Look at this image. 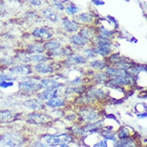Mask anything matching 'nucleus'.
<instances>
[{
  "label": "nucleus",
  "mask_w": 147,
  "mask_h": 147,
  "mask_svg": "<svg viewBox=\"0 0 147 147\" xmlns=\"http://www.w3.org/2000/svg\"><path fill=\"white\" fill-rule=\"evenodd\" d=\"M24 142V138L20 134L7 133L0 136V143L6 146L19 147Z\"/></svg>",
  "instance_id": "1"
},
{
  "label": "nucleus",
  "mask_w": 147,
  "mask_h": 147,
  "mask_svg": "<svg viewBox=\"0 0 147 147\" xmlns=\"http://www.w3.org/2000/svg\"><path fill=\"white\" fill-rule=\"evenodd\" d=\"M44 140L48 146L51 147L57 146L59 145L68 144L72 142V137L67 134H63L60 135H44Z\"/></svg>",
  "instance_id": "2"
},
{
  "label": "nucleus",
  "mask_w": 147,
  "mask_h": 147,
  "mask_svg": "<svg viewBox=\"0 0 147 147\" xmlns=\"http://www.w3.org/2000/svg\"><path fill=\"white\" fill-rule=\"evenodd\" d=\"M19 87H20V90H22V91L31 92H36L40 90L43 88V86L41 84L37 83L34 80H25V81L20 82Z\"/></svg>",
  "instance_id": "3"
},
{
  "label": "nucleus",
  "mask_w": 147,
  "mask_h": 147,
  "mask_svg": "<svg viewBox=\"0 0 147 147\" xmlns=\"http://www.w3.org/2000/svg\"><path fill=\"white\" fill-rule=\"evenodd\" d=\"M28 122L32 125H41L45 124L49 119L48 116L43 114V113H32L28 116Z\"/></svg>",
  "instance_id": "4"
},
{
  "label": "nucleus",
  "mask_w": 147,
  "mask_h": 147,
  "mask_svg": "<svg viewBox=\"0 0 147 147\" xmlns=\"http://www.w3.org/2000/svg\"><path fill=\"white\" fill-rule=\"evenodd\" d=\"M80 113L81 117H83V119L86 121H88V122L93 121L99 117V113L96 110L90 109V108L84 109L83 110H81Z\"/></svg>",
  "instance_id": "5"
},
{
  "label": "nucleus",
  "mask_w": 147,
  "mask_h": 147,
  "mask_svg": "<svg viewBox=\"0 0 147 147\" xmlns=\"http://www.w3.org/2000/svg\"><path fill=\"white\" fill-rule=\"evenodd\" d=\"M32 35L36 38H40L42 40H48L52 37V32L48 28H36V30H34Z\"/></svg>",
  "instance_id": "6"
},
{
  "label": "nucleus",
  "mask_w": 147,
  "mask_h": 147,
  "mask_svg": "<svg viewBox=\"0 0 147 147\" xmlns=\"http://www.w3.org/2000/svg\"><path fill=\"white\" fill-rule=\"evenodd\" d=\"M61 93V89L60 88H56V89H53V90H45V91L40 92L39 94V98L41 100H51L53 98H56L58 97L59 95Z\"/></svg>",
  "instance_id": "7"
},
{
  "label": "nucleus",
  "mask_w": 147,
  "mask_h": 147,
  "mask_svg": "<svg viewBox=\"0 0 147 147\" xmlns=\"http://www.w3.org/2000/svg\"><path fill=\"white\" fill-rule=\"evenodd\" d=\"M10 72H11L12 74H17V75H29L32 73V69L29 65L23 64L11 68L10 69Z\"/></svg>",
  "instance_id": "8"
},
{
  "label": "nucleus",
  "mask_w": 147,
  "mask_h": 147,
  "mask_svg": "<svg viewBox=\"0 0 147 147\" xmlns=\"http://www.w3.org/2000/svg\"><path fill=\"white\" fill-rule=\"evenodd\" d=\"M106 75L110 76L113 77H115V78H119V77H131L132 76L127 72V71H125V70H121L119 68H108L107 71H106Z\"/></svg>",
  "instance_id": "9"
},
{
  "label": "nucleus",
  "mask_w": 147,
  "mask_h": 147,
  "mask_svg": "<svg viewBox=\"0 0 147 147\" xmlns=\"http://www.w3.org/2000/svg\"><path fill=\"white\" fill-rule=\"evenodd\" d=\"M24 107L32 109V110H38L44 108V103L42 102L41 100L38 99H32L28 100L27 101L24 102Z\"/></svg>",
  "instance_id": "10"
},
{
  "label": "nucleus",
  "mask_w": 147,
  "mask_h": 147,
  "mask_svg": "<svg viewBox=\"0 0 147 147\" xmlns=\"http://www.w3.org/2000/svg\"><path fill=\"white\" fill-rule=\"evenodd\" d=\"M40 84H42L43 88H46V90H53V89L59 88L62 86V84H60V82L56 81L55 80L52 79L42 80Z\"/></svg>",
  "instance_id": "11"
},
{
  "label": "nucleus",
  "mask_w": 147,
  "mask_h": 147,
  "mask_svg": "<svg viewBox=\"0 0 147 147\" xmlns=\"http://www.w3.org/2000/svg\"><path fill=\"white\" fill-rule=\"evenodd\" d=\"M133 83V78L131 77H119V78H115V79L110 80L107 84L109 85H113V86H118V85H127V84H131Z\"/></svg>",
  "instance_id": "12"
},
{
  "label": "nucleus",
  "mask_w": 147,
  "mask_h": 147,
  "mask_svg": "<svg viewBox=\"0 0 147 147\" xmlns=\"http://www.w3.org/2000/svg\"><path fill=\"white\" fill-rule=\"evenodd\" d=\"M64 28L68 32H75L79 29V24H76L75 22H72L68 20V18H64L62 22Z\"/></svg>",
  "instance_id": "13"
},
{
  "label": "nucleus",
  "mask_w": 147,
  "mask_h": 147,
  "mask_svg": "<svg viewBox=\"0 0 147 147\" xmlns=\"http://www.w3.org/2000/svg\"><path fill=\"white\" fill-rule=\"evenodd\" d=\"M16 117L12 113L11 111L9 110H3L0 111V123H10L15 121Z\"/></svg>",
  "instance_id": "14"
},
{
  "label": "nucleus",
  "mask_w": 147,
  "mask_h": 147,
  "mask_svg": "<svg viewBox=\"0 0 147 147\" xmlns=\"http://www.w3.org/2000/svg\"><path fill=\"white\" fill-rule=\"evenodd\" d=\"M103 127V121H97L96 122L89 124L84 128V132H96Z\"/></svg>",
  "instance_id": "15"
},
{
  "label": "nucleus",
  "mask_w": 147,
  "mask_h": 147,
  "mask_svg": "<svg viewBox=\"0 0 147 147\" xmlns=\"http://www.w3.org/2000/svg\"><path fill=\"white\" fill-rule=\"evenodd\" d=\"M35 69L38 72L46 74V73H51L54 71V68L52 65H48L45 63H40V64H36L35 66Z\"/></svg>",
  "instance_id": "16"
},
{
  "label": "nucleus",
  "mask_w": 147,
  "mask_h": 147,
  "mask_svg": "<svg viewBox=\"0 0 147 147\" xmlns=\"http://www.w3.org/2000/svg\"><path fill=\"white\" fill-rule=\"evenodd\" d=\"M60 47H61V44L59 41L52 40V41H49V42L44 44V48L48 50V51H50V52H54V51L60 49Z\"/></svg>",
  "instance_id": "17"
},
{
  "label": "nucleus",
  "mask_w": 147,
  "mask_h": 147,
  "mask_svg": "<svg viewBox=\"0 0 147 147\" xmlns=\"http://www.w3.org/2000/svg\"><path fill=\"white\" fill-rule=\"evenodd\" d=\"M88 96H90L91 98H96V99H101L105 96V92L102 91L101 89H97V88H92L88 92Z\"/></svg>",
  "instance_id": "18"
},
{
  "label": "nucleus",
  "mask_w": 147,
  "mask_h": 147,
  "mask_svg": "<svg viewBox=\"0 0 147 147\" xmlns=\"http://www.w3.org/2000/svg\"><path fill=\"white\" fill-rule=\"evenodd\" d=\"M65 105V100L64 99H62V98H53V99H51L48 100L47 102V105L48 107L51 108H59L62 107Z\"/></svg>",
  "instance_id": "19"
},
{
  "label": "nucleus",
  "mask_w": 147,
  "mask_h": 147,
  "mask_svg": "<svg viewBox=\"0 0 147 147\" xmlns=\"http://www.w3.org/2000/svg\"><path fill=\"white\" fill-rule=\"evenodd\" d=\"M43 14H44L45 18H47L48 20H50L52 23H56L58 21V20H59L57 14L52 9H46V10H44V11H43Z\"/></svg>",
  "instance_id": "20"
},
{
  "label": "nucleus",
  "mask_w": 147,
  "mask_h": 147,
  "mask_svg": "<svg viewBox=\"0 0 147 147\" xmlns=\"http://www.w3.org/2000/svg\"><path fill=\"white\" fill-rule=\"evenodd\" d=\"M30 54H40L44 51V47L40 44H31L27 48Z\"/></svg>",
  "instance_id": "21"
},
{
  "label": "nucleus",
  "mask_w": 147,
  "mask_h": 147,
  "mask_svg": "<svg viewBox=\"0 0 147 147\" xmlns=\"http://www.w3.org/2000/svg\"><path fill=\"white\" fill-rule=\"evenodd\" d=\"M85 62H86V59L82 56H72L67 60V64H84Z\"/></svg>",
  "instance_id": "22"
},
{
  "label": "nucleus",
  "mask_w": 147,
  "mask_h": 147,
  "mask_svg": "<svg viewBox=\"0 0 147 147\" xmlns=\"http://www.w3.org/2000/svg\"><path fill=\"white\" fill-rule=\"evenodd\" d=\"M93 52L95 54H99L101 56H107L112 52L111 47H97L96 48Z\"/></svg>",
  "instance_id": "23"
},
{
  "label": "nucleus",
  "mask_w": 147,
  "mask_h": 147,
  "mask_svg": "<svg viewBox=\"0 0 147 147\" xmlns=\"http://www.w3.org/2000/svg\"><path fill=\"white\" fill-rule=\"evenodd\" d=\"M70 41L71 43L73 44H76V45H79V46H82V45H84V44H87L88 40L84 39L83 37H81L80 36H73L71 37L70 39Z\"/></svg>",
  "instance_id": "24"
},
{
  "label": "nucleus",
  "mask_w": 147,
  "mask_h": 147,
  "mask_svg": "<svg viewBox=\"0 0 147 147\" xmlns=\"http://www.w3.org/2000/svg\"><path fill=\"white\" fill-rule=\"evenodd\" d=\"M79 36L83 37L84 39H85V40H88L92 36H93V32H92V31L89 28H84L83 29H81Z\"/></svg>",
  "instance_id": "25"
},
{
  "label": "nucleus",
  "mask_w": 147,
  "mask_h": 147,
  "mask_svg": "<svg viewBox=\"0 0 147 147\" xmlns=\"http://www.w3.org/2000/svg\"><path fill=\"white\" fill-rule=\"evenodd\" d=\"M49 58L46 57L44 56H41V55H33V56H30V61H34V62H38L40 63H44L46 61H48Z\"/></svg>",
  "instance_id": "26"
},
{
  "label": "nucleus",
  "mask_w": 147,
  "mask_h": 147,
  "mask_svg": "<svg viewBox=\"0 0 147 147\" xmlns=\"http://www.w3.org/2000/svg\"><path fill=\"white\" fill-rule=\"evenodd\" d=\"M78 19L84 23H91L93 20V16L88 13H83L78 16Z\"/></svg>",
  "instance_id": "27"
},
{
  "label": "nucleus",
  "mask_w": 147,
  "mask_h": 147,
  "mask_svg": "<svg viewBox=\"0 0 147 147\" xmlns=\"http://www.w3.org/2000/svg\"><path fill=\"white\" fill-rule=\"evenodd\" d=\"M90 66L94 68H99V69H102L107 67V64H105V62H104L102 60H94L92 61L90 63Z\"/></svg>",
  "instance_id": "28"
},
{
  "label": "nucleus",
  "mask_w": 147,
  "mask_h": 147,
  "mask_svg": "<svg viewBox=\"0 0 147 147\" xmlns=\"http://www.w3.org/2000/svg\"><path fill=\"white\" fill-rule=\"evenodd\" d=\"M129 136H130V133H129V131L125 127H122L120 129L119 134H118V137H119L120 139L129 138Z\"/></svg>",
  "instance_id": "29"
},
{
  "label": "nucleus",
  "mask_w": 147,
  "mask_h": 147,
  "mask_svg": "<svg viewBox=\"0 0 147 147\" xmlns=\"http://www.w3.org/2000/svg\"><path fill=\"white\" fill-rule=\"evenodd\" d=\"M100 36H102L104 38H105V39H109V38H110L113 36V32L112 31H109V30H108L106 28H100Z\"/></svg>",
  "instance_id": "30"
},
{
  "label": "nucleus",
  "mask_w": 147,
  "mask_h": 147,
  "mask_svg": "<svg viewBox=\"0 0 147 147\" xmlns=\"http://www.w3.org/2000/svg\"><path fill=\"white\" fill-rule=\"evenodd\" d=\"M102 136L105 139L112 140V141H114V142H117V138H116L115 134L113 133V132L110 131H103L102 132Z\"/></svg>",
  "instance_id": "31"
},
{
  "label": "nucleus",
  "mask_w": 147,
  "mask_h": 147,
  "mask_svg": "<svg viewBox=\"0 0 147 147\" xmlns=\"http://www.w3.org/2000/svg\"><path fill=\"white\" fill-rule=\"evenodd\" d=\"M85 87L84 86H79V87L76 88H68L67 92H76V93H82L84 92L85 91Z\"/></svg>",
  "instance_id": "32"
},
{
  "label": "nucleus",
  "mask_w": 147,
  "mask_h": 147,
  "mask_svg": "<svg viewBox=\"0 0 147 147\" xmlns=\"http://www.w3.org/2000/svg\"><path fill=\"white\" fill-rule=\"evenodd\" d=\"M79 11V8L76 6H69V7H66V12L69 14V15H74L76 13Z\"/></svg>",
  "instance_id": "33"
},
{
  "label": "nucleus",
  "mask_w": 147,
  "mask_h": 147,
  "mask_svg": "<svg viewBox=\"0 0 147 147\" xmlns=\"http://www.w3.org/2000/svg\"><path fill=\"white\" fill-rule=\"evenodd\" d=\"M109 60L112 63H114V64H119L121 62H122L124 60H121V59L120 58L119 54H115V55H113V56L109 58Z\"/></svg>",
  "instance_id": "34"
},
{
  "label": "nucleus",
  "mask_w": 147,
  "mask_h": 147,
  "mask_svg": "<svg viewBox=\"0 0 147 147\" xmlns=\"http://www.w3.org/2000/svg\"><path fill=\"white\" fill-rule=\"evenodd\" d=\"M14 77L10 75H7L4 73L0 74V82L1 81H10V80H14Z\"/></svg>",
  "instance_id": "35"
},
{
  "label": "nucleus",
  "mask_w": 147,
  "mask_h": 147,
  "mask_svg": "<svg viewBox=\"0 0 147 147\" xmlns=\"http://www.w3.org/2000/svg\"><path fill=\"white\" fill-rule=\"evenodd\" d=\"M107 79V75L106 74H104V73H99L97 75L95 76V80L97 82H102L104 80Z\"/></svg>",
  "instance_id": "36"
},
{
  "label": "nucleus",
  "mask_w": 147,
  "mask_h": 147,
  "mask_svg": "<svg viewBox=\"0 0 147 147\" xmlns=\"http://www.w3.org/2000/svg\"><path fill=\"white\" fill-rule=\"evenodd\" d=\"M52 4H53V6H54L55 8L57 9V10L63 11L64 9V4L62 3L61 2H60V1H53V2H52Z\"/></svg>",
  "instance_id": "37"
},
{
  "label": "nucleus",
  "mask_w": 147,
  "mask_h": 147,
  "mask_svg": "<svg viewBox=\"0 0 147 147\" xmlns=\"http://www.w3.org/2000/svg\"><path fill=\"white\" fill-rule=\"evenodd\" d=\"M141 71H145V72H146V68L144 67V66H138V67H134V68L131 69V72H133L134 73H135V74L139 73Z\"/></svg>",
  "instance_id": "38"
},
{
  "label": "nucleus",
  "mask_w": 147,
  "mask_h": 147,
  "mask_svg": "<svg viewBox=\"0 0 147 147\" xmlns=\"http://www.w3.org/2000/svg\"><path fill=\"white\" fill-rule=\"evenodd\" d=\"M13 84H14V83L11 81H1L0 82V88H7L13 86Z\"/></svg>",
  "instance_id": "39"
},
{
  "label": "nucleus",
  "mask_w": 147,
  "mask_h": 147,
  "mask_svg": "<svg viewBox=\"0 0 147 147\" xmlns=\"http://www.w3.org/2000/svg\"><path fill=\"white\" fill-rule=\"evenodd\" d=\"M1 62H3L5 64H7V65H11V64H16V60H15L14 58H8V59H3Z\"/></svg>",
  "instance_id": "40"
},
{
  "label": "nucleus",
  "mask_w": 147,
  "mask_h": 147,
  "mask_svg": "<svg viewBox=\"0 0 147 147\" xmlns=\"http://www.w3.org/2000/svg\"><path fill=\"white\" fill-rule=\"evenodd\" d=\"M31 147H51L48 146V145H45V144L42 143L40 141H36V142H32V144L31 145Z\"/></svg>",
  "instance_id": "41"
},
{
  "label": "nucleus",
  "mask_w": 147,
  "mask_h": 147,
  "mask_svg": "<svg viewBox=\"0 0 147 147\" xmlns=\"http://www.w3.org/2000/svg\"><path fill=\"white\" fill-rule=\"evenodd\" d=\"M92 147H108L107 141H106V140H102V141H100L99 142L96 143Z\"/></svg>",
  "instance_id": "42"
},
{
  "label": "nucleus",
  "mask_w": 147,
  "mask_h": 147,
  "mask_svg": "<svg viewBox=\"0 0 147 147\" xmlns=\"http://www.w3.org/2000/svg\"><path fill=\"white\" fill-rule=\"evenodd\" d=\"M84 54H85L86 56L88 57V58H92V57L95 56V53H94L92 49H88V50H85V51H84Z\"/></svg>",
  "instance_id": "43"
},
{
  "label": "nucleus",
  "mask_w": 147,
  "mask_h": 147,
  "mask_svg": "<svg viewBox=\"0 0 147 147\" xmlns=\"http://www.w3.org/2000/svg\"><path fill=\"white\" fill-rule=\"evenodd\" d=\"M80 83V78H77V79L76 80H72V81H70L69 82V84H74V85H76V84H78Z\"/></svg>",
  "instance_id": "44"
},
{
  "label": "nucleus",
  "mask_w": 147,
  "mask_h": 147,
  "mask_svg": "<svg viewBox=\"0 0 147 147\" xmlns=\"http://www.w3.org/2000/svg\"><path fill=\"white\" fill-rule=\"evenodd\" d=\"M92 3L96 4V5H104L105 3L103 1H92Z\"/></svg>",
  "instance_id": "45"
},
{
  "label": "nucleus",
  "mask_w": 147,
  "mask_h": 147,
  "mask_svg": "<svg viewBox=\"0 0 147 147\" xmlns=\"http://www.w3.org/2000/svg\"><path fill=\"white\" fill-rule=\"evenodd\" d=\"M41 1H31V3L32 5H40L41 4Z\"/></svg>",
  "instance_id": "46"
},
{
  "label": "nucleus",
  "mask_w": 147,
  "mask_h": 147,
  "mask_svg": "<svg viewBox=\"0 0 147 147\" xmlns=\"http://www.w3.org/2000/svg\"><path fill=\"white\" fill-rule=\"evenodd\" d=\"M138 117L139 118H144V117H146V113H142V115H138Z\"/></svg>",
  "instance_id": "47"
},
{
  "label": "nucleus",
  "mask_w": 147,
  "mask_h": 147,
  "mask_svg": "<svg viewBox=\"0 0 147 147\" xmlns=\"http://www.w3.org/2000/svg\"><path fill=\"white\" fill-rule=\"evenodd\" d=\"M60 147H69L68 145H66V144H63V145H60Z\"/></svg>",
  "instance_id": "48"
}]
</instances>
